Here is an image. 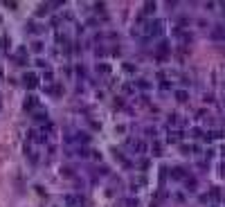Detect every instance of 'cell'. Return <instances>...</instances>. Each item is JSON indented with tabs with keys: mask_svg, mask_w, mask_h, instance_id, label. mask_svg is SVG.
<instances>
[{
	"mask_svg": "<svg viewBox=\"0 0 225 207\" xmlns=\"http://www.w3.org/2000/svg\"><path fill=\"white\" fill-rule=\"evenodd\" d=\"M36 106H38V99H36L34 95H32V97H27V99H25V110H27V113H29V110H34Z\"/></svg>",
	"mask_w": 225,
	"mask_h": 207,
	"instance_id": "obj_3",
	"label": "cell"
},
{
	"mask_svg": "<svg viewBox=\"0 0 225 207\" xmlns=\"http://www.w3.org/2000/svg\"><path fill=\"white\" fill-rule=\"evenodd\" d=\"M176 99H178V101H187V92H185V90H178V92H176Z\"/></svg>",
	"mask_w": 225,
	"mask_h": 207,
	"instance_id": "obj_11",
	"label": "cell"
},
{
	"mask_svg": "<svg viewBox=\"0 0 225 207\" xmlns=\"http://www.w3.org/2000/svg\"><path fill=\"white\" fill-rule=\"evenodd\" d=\"M43 77H45V81H47V83H52V81H54V74H52V72H45Z\"/></svg>",
	"mask_w": 225,
	"mask_h": 207,
	"instance_id": "obj_14",
	"label": "cell"
},
{
	"mask_svg": "<svg viewBox=\"0 0 225 207\" xmlns=\"http://www.w3.org/2000/svg\"><path fill=\"white\" fill-rule=\"evenodd\" d=\"M65 200H68V205H74V200H77V198H74V196H65Z\"/></svg>",
	"mask_w": 225,
	"mask_h": 207,
	"instance_id": "obj_17",
	"label": "cell"
},
{
	"mask_svg": "<svg viewBox=\"0 0 225 207\" xmlns=\"http://www.w3.org/2000/svg\"><path fill=\"white\" fill-rule=\"evenodd\" d=\"M153 153H156V155H160V153H162V147H160L158 142H156V144H153Z\"/></svg>",
	"mask_w": 225,
	"mask_h": 207,
	"instance_id": "obj_15",
	"label": "cell"
},
{
	"mask_svg": "<svg viewBox=\"0 0 225 207\" xmlns=\"http://www.w3.org/2000/svg\"><path fill=\"white\" fill-rule=\"evenodd\" d=\"M185 185H187V189H196V180H187Z\"/></svg>",
	"mask_w": 225,
	"mask_h": 207,
	"instance_id": "obj_16",
	"label": "cell"
},
{
	"mask_svg": "<svg viewBox=\"0 0 225 207\" xmlns=\"http://www.w3.org/2000/svg\"><path fill=\"white\" fill-rule=\"evenodd\" d=\"M9 47V38L7 36H0V50H7Z\"/></svg>",
	"mask_w": 225,
	"mask_h": 207,
	"instance_id": "obj_10",
	"label": "cell"
},
{
	"mask_svg": "<svg viewBox=\"0 0 225 207\" xmlns=\"http://www.w3.org/2000/svg\"><path fill=\"white\" fill-rule=\"evenodd\" d=\"M79 155H83V158H86V155H90V151H88L86 147H79V151H77Z\"/></svg>",
	"mask_w": 225,
	"mask_h": 207,
	"instance_id": "obj_13",
	"label": "cell"
},
{
	"mask_svg": "<svg viewBox=\"0 0 225 207\" xmlns=\"http://www.w3.org/2000/svg\"><path fill=\"white\" fill-rule=\"evenodd\" d=\"M180 140V133H169V142H178Z\"/></svg>",
	"mask_w": 225,
	"mask_h": 207,
	"instance_id": "obj_12",
	"label": "cell"
},
{
	"mask_svg": "<svg viewBox=\"0 0 225 207\" xmlns=\"http://www.w3.org/2000/svg\"><path fill=\"white\" fill-rule=\"evenodd\" d=\"M171 178H176V180H182V178H185V169H180V167L171 169Z\"/></svg>",
	"mask_w": 225,
	"mask_h": 207,
	"instance_id": "obj_6",
	"label": "cell"
},
{
	"mask_svg": "<svg viewBox=\"0 0 225 207\" xmlns=\"http://www.w3.org/2000/svg\"><path fill=\"white\" fill-rule=\"evenodd\" d=\"M97 70H99L101 74H110V65H106V63H99V65H97Z\"/></svg>",
	"mask_w": 225,
	"mask_h": 207,
	"instance_id": "obj_9",
	"label": "cell"
},
{
	"mask_svg": "<svg viewBox=\"0 0 225 207\" xmlns=\"http://www.w3.org/2000/svg\"><path fill=\"white\" fill-rule=\"evenodd\" d=\"M165 32V20H149L144 23V34L147 36H162Z\"/></svg>",
	"mask_w": 225,
	"mask_h": 207,
	"instance_id": "obj_1",
	"label": "cell"
},
{
	"mask_svg": "<svg viewBox=\"0 0 225 207\" xmlns=\"http://www.w3.org/2000/svg\"><path fill=\"white\" fill-rule=\"evenodd\" d=\"M23 83H25L27 88H36L38 86V77H36L34 72H27L25 77H23Z\"/></svg>",
	"mask_w": 225,
	"mask_h": 207,
	"instance_id": "obj_2",
	"label": "cell"
},
{
	"mask_svg": "<svg viewBox=\"0 0 225 207\" xmlns=\"http://www.w3.org/2000/svg\"><path fill=\"white\" fill-rule=\"evenodd\" d=\"M142 14H144V16L156 14V2H147V5H144V9H142Z\"/></svg>",
	"mask_w": 225,
	"mask_h": 207,
	"instance_id": "obj_4",
	"label": "cell"
},
{
	"mask_svg": "<svg viewBox=\"0 0 225 207\" xmlns=\"http://www.w3.org/2000/svg\"><path fill=\"white\" fill-rule=\"evenodd\" d=\"M133 151H135V153H144V151H147V144H144L142 140H138V142H133Z\"/></svg>",
	"mask_w": 225,
	"mask_h": 207,
	"instance_id": "obj_5",
	"label": "cell"
},
{
	"mask_svg": "<svg viewBox=\"0 0 225 207\" xmlns=\"http://www.w3.org/2000/svg\"><path fill=\"white\" fill-rule=\"evenodd\" d=\"M29 138L34 140V142H45V131H43V133H36V131H32V133H29Z\"/></svg>",
	"mask_w": 225,
	"mask_h": 207,
	"instance_id": "obj_7",
	"label": "cell"
},
{
	"mask_svg": "<svg viewBox=\"0 0 225 207\" xmlns=\"http://www.w3.org/2000/svg\"><path fill=\"white\" fill-rule=\"evenodd\" d=\"M34 119H36V122H47V113L36 110V113H34Z\"/></svg>",
	"mask_w": 225,
	"mask_h": 207,
	"instance_id": "obj_8",
	"label": "cell"
}]
</instances>
